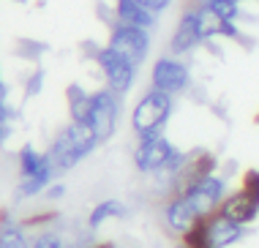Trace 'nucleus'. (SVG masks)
Wrapping results in <instances>:
<instances>
[{
	"instance_id": "nucleus-1",
	"label": "nucleus",
	"mask_w": 259,
	"mask_h": 248,
	"mask_svg": "<svg viewBox=\"0 0 259 248\" xmlns=\"http://www.w3.org/2000/svg\"><path fill=\"white\" fill-rule=\"evenodd\" d=\"M99 145H101L99 137H96V131L90 129L88 123H74L71 120L66 129L58 131V137H55V142L50 145L47 155H50V161L55 164L58 172H68V169H74L82 158H88Z\"/></svg>"
},
{
	"instance_id": "nucleus-2",
	"label": "nucleus",
	"mask_w": 259,
	"mask_h": 248,
	"mask_svg": "<svg viewBox=\"0 0 259 248\" xmlns=\"http://www.w3.org/2000/svg\"><path fill=\"white\" fill-rule=\"evenodd\" d=\"M188 155L191 153H183L180 147H175L164 134L158 137H148V139H139L137 150H134V167L139 169L142 175H158L164 172L166 177H172L186 167Z\"/></svg>"
},
{
	"instance_id": "nucleus-3",
	"label": "nucleus",
	"mask_w": 259,
	"mask_h": 248,
	"mask_svg": "<svg viewBox=\"0 0 259 248\" xmlns=\"http://www.w3.org/2000/svg\"><path fill=\"white\" fill-rule=\"evenodd\" d=\"M172 109H175V96L150 88L131 109V129H134L139 139L158 137V134H164L166 123H169Z\"/></svg>"
},
{
	"instance_id": "nucleus-4",
	"label": "nucleus",
	"mask_w": 259,
	"mask_h": 248,
	"mask_svg": "<svg viewBox=\"0 0 259 248\" xmlns=\"http://www.w3.org/2000/svg\"><path fill=\"white\" fill-rule=\"evenodd\" d=\"M109 49H115L117 55H123L128 63H134L139 68L145 63L150 52V30H142V27H131V25H120L109 27Z\"/></svg>"
},
{
	"instance_id": "nucleus-5",
	"label": "nucleus",
	"mask_w": 259,
	"mask_h": 248,
	"mask_svg": "<svg viewBox=\"0 0 259 248\" xmlns=\"http://www.w3.org/2000/svg\"><path fill=\"white\" fill-rule=\"evenodd\" d=\"M150 88L161 90V93H169V96H180L191 88V71L175 55L158 58L150 68Z\"/></svg>"
},
{
	"instance_id": "nucleus-6",
	"label": "nucleus",
	"mask_w": 259,
	"mask_h": 248,
	"mask_svg": "<svg viewBox=\"0 0 259 248\" xmlns=\"http://www.w3.org/2000/svg\"><path fill=\"white\" fill-rule=\"evenodd\" d=\"M96 66L101 68L104 82H107V88L112 90V93L125 96L131 90L134 76H137V66H134V63H128L123 55H117L115 49L101 47L99 55H96Z\"/></svg>"
},
{
	"instance_id": "nucleus-7",
	"label": "nucleus",
	"mask_w": 259,
	"mask_h": 248,
	"mask_svg": "<svg viewBox=\"0 0 259 248\" xmlns=\"http://www.w3.org/2000/svg\"><path fill=\"white\" fill-rule=\"evenodd\" d=\"M227 180H224L221 175H207V177H202L199 183H194L188 191H183V196L188 202H191V208L197 210V216L199 218H207V216H213V213H219L221 208V202L227 199Z\"/></svg>"
},
{
	"instance_id": "nucleus-8",
	"label": "nucleus",
	"mask_w": 259,
	"mask_h": 248,
	"mask_svg": "<svg viewBox=\"0 0 259 248\" xmlns=\"http://www.w3.org/2000/svg\"><path fill=\"white\" fill-rule=\"evenodd\" d=\"M117 117H120V96L112 93L109 88L96 90L93 93V109H90V129L96 131L99 142L112 139L117 129Z\"/></svg>"
},
{
	"instance_id": "nucleus-9",
	"label": "nucleus",
	"mask_w": 259,
	"mask_h": 248,
	"mask_svg": "<svg viewBox=\"0 0 259 248\" xmlns=\"http://www.w3.org/2000/svg\"><path fill=\"white\" fill-rule=\"evenodd\" d=\"M199 44H205V41H202V33H199L197 6H188V9L183 11V17L178 19V27H175V33L169 38V52L175 55V58H180V55L194 52Z\"/></svg>"
},
{
	"instance_id": "nucleus-10",
	"label": "nucleus",
	"mask_w": 259,
	"mask_h": 248,
	"mask_svg": "<svg viewBox=\"0 0 259 248\" xmlns=\"http://www.w3.org/2000/svg\"><path fill=\"white\" fill-rule=\"evenodd\" d=\"M219 213L224 218H229V221H235L240 226H248V224H254L259 218V202L248 194V191L235 188V191H229L227 199L221 202Z\"/></svg>"
},
{
	"instance_id": "nucleus-11",
	"label": "nucleus",
	"mask_w": 259,
	"mask_h": 248,
	"mask_svg": "<svg viewBox=\"0 0 259 248\" xmlns=\"http://www.w3.org/2000/svg\"><path fill=\"white\" fill-rule=\"evenodd\" d=\"M205 232H207V248H232L246 237V226L224 218L221 213L205 218Z\"/></svg>"
},
{
	"instance_id": "nucleus-12",
	"label": "nucleus",
	"mask_w": 259,
	"mask_h": 248,
	"mask_svg": "<svg viewBox=\"0 0 259 248\" xmlns=\"http://www.w3.org/2000/svg\"><path fill=\"white\" fill-rule=\"evenodd\" d=\"M197 221H202V218L197 216V210L191 208V202H188L183 194H175V196L166 199V204H164V224L169 226V232H175L178 237H183Z\"/></svg>"
},
{
	"instance_id": "nucleus-13",
	"label": "nucleus",
	"mask_w": 259,
	"mask_h": 248,
	"mask_svg": "<svg viewBox=\"0 0 259 248\" xmlns=\"http://www.w3.org/2000/svg\"><path fill=\"white\" fill-rule=\"evenodd\" d=\"M115 17L120 25L142 27V30H153L158 22V14H153L139 0H115Z\"/></svg>"
},
{
	"instance_id": "nucleus-14",
	"label": "nucleus",
	"mask_w": 259,
	"mask_h": 248,
	"mask_svg": "<svg viewBox=\"0 0 259 248\" xmlns=\"http://www.w3.org/2000/svg\"><path fill=\"white\" fill-rule=\"evenodd\" d=\"M33 175H58V169L47 153H38L33 145H22L19 147V177Z\"/></svg>"
},
{
	"instance_id": "nucleus-15",
	"label": "nucleus",
	"mask_w": 259,
	"mask_h": 248,
	"mask_svg": "<svg viewBox=\"0 0 259 248\" xmlns=\"http://www.w3.org/2000/svg\"><path fill=\"white\" fill-rule=\"evenodd\" d=\"M66 101H68V115L74 123H90V109H93V93H88L82 85H68L66 88Z\"/></svg>"
},
{
	"instance_id": "nucleus-16",
	"label": "nucleus",
	"mask_w": 259,
	"mask_h": 248,
	"mask_svg": "<svg viewBox=\"0 0 259 248\" xmlns=\"http://www.w3.org/2000/svg\"><path fill=\"white\" fill-rule=\"evenodd\" d=\"M123 216H125V204L120 199H104L90 210L88 226L90 229H99V226H104L107 221H112V218H123Z\"/></svg>"
},
{
	"instance_id": "nucleus-17",
	"label": "nucleus",
	"mask_w": 259,
	"mask_h": 248,
	"mask_svg": "<svg viewBox=\"0 0 259 248\" xmlns=\"http://www.w3.org/2000/svg\"><path fill=\"white\" fill-rule=\"evenodd\" d=\"M0 248H33L25 235V226L11 221V218H0Z\"/></svg>"
},
{
	"instance_id": "nucleus-18",
	"label": "nucleus",
	"mask_w": 259,
	"mask_h": 248,
	"mask_svg": "<svg viewBox=\"0 0 259 248\" xmlns=\"http://www.w3.org/2000/svg\"><path fill=\"white\" fill-rule=\"evenodd\" d=\"M55 175H33V177H19V186H17V196H22V199H27V196H36L41 194V191H47L52 186Z\"/></svg>"
},
{
	"instance_id": "nucleus-19",
	"label": "nucleus",
	"mask_w": 259,
	"mask_h": 248,
	"mask_svg": "<svg viewBox=\"0 0 259 248\" xmlns=\"http://www.w3.org/2000/svg\"><path fill=\"white\" fill-rule=\"evenodd\" d=\"M14 120H17V112H14L9 104L0 106V145L9 142V137L14 134Z\"/></svg>"
},
{
	"instance_id": "nucleus-20",
	"label": "nucleus",
	"mask_w": 259,
	"mask_h": 248,
	"mask_svg": "<svg viewBox=\"0 0 259 248\" xmlns=\"http://www.w3.org/2000/svg\"><path fill=\"white\" fill-rule=\"evenodd\" d=\"M47 52V44H41V41H30V38H19V44H17V55H22V58L27 60H38L41 55Z\"/></svg>"
},
{
	"instance_id": "nucleus-21",
	"label": "nucleus",
	"mask_w": 259,
	"mask_h": 248,
	"mask_svg": "<svg viewBox=\"0 0 259 248\" xmlns=\"http://www.w3.org/2000/svg\"><path fill=\"white\" fill-rule=\"evenodd\" d=\"M240 188L248 191V194L259 202V169H246V172H243V177H240Z\"/></svg>"
},
{
	"instance_id": "nucleus-22",
	"label": "nucleus",
	"mask_w": 259,
	"mask_h": 248,
	"mask_svg": "<svg viewBox=\"0 0 259 248\" xmlns=\"http://www.w3.org/2000/svg\"><path fill=\"white\" fill-rule=\"evenodd\" d=\"M33 248H63V240L52 232H41L33 237Z\"/></svg>"
},
{
	"instance_id": "nucleus-23",
	"label": "nucleus",
	"mask_w": 259,
	"mask_h": 248,
	"mask_svg": "<svg viewBox=\"0 0 259 248\" xmlns=\"http://www.w3.org/2000/svg\"><path fill=\"white\" fill-rule=\"evenodd\" d=\"M41 85H44V71H33L30 79L25 85V93L27 96H38L41 93Z\"/></svg>"
},
{
	"instance_id": "nucleus-24",
	"label": "nucleus",
	"mask_w": 259,
	"mask_h": 248,
	"mask_svg": "<svg viewBox=\"0 0 259 248\" xmlns=\"http://www.w3.org/2000/svg\"><path fill=\"white\" fill-rule=\"evenodd\" d=\"M139 3L148 6V9H150L153 14H164V11L172 6V0H139Z\"/></svg>"
},
{
	"instance_id": "nucleus-25",
	"label": "nucleus",
	"mask_w": 259,
	"mask_h": 248,
	"mask_svg": "<svg viewBox=\"0 0 259 248\" xmlns=\"http://www.w3.org/2000/svg\"><path fill=\"white\" fill-rule=\"evenodd\" d=\"M63 194H66V186H63V183H52V186L47 188V196H50V199H60Z\"/></svg>"
},
{
	"instance_id": "nucleus-26",
	"label": "nucleus",
	"mask_w": 259,
	"mask_h": 248,
	"mask_svg": "<svg viewBox=\"0 0 259 248\" xmlns=\"http://www.w3.org/2000/svg\"><path fill=\"white\" fill-rule=\"evenodd\" d=\"M9 104V88H6V82L0 79V106Z\"/></svg>"
},
{
	"instance_id": "nucleus-27",
	"label": "nucleus",
	"mask_w": 259,
	"mask_h": 248,
	"mask_svg": "<svg viewBox=\"0 0 259 248\" xmlns=\"http://www.w3.org/2000/svg\"><path fill=\"white\" fill-rule=\"evenodd\" d=\"M93 248H115V245H112V243H96Z\"/></svg>"
},
{
	"instance_id": "nucleus-28",
	"label": "nucleus",
	"mask_w": 259,
	"mask_h": 248,
	"mask_svg": "<svg viewBox=\"0 0 259 248\" xmlns=\"http://www.w3.org/2000/svg\"><path fill=\"white\" fill-rule=\"evenodd\" d=\"M14 3H27V0H14Z\"/></svg>"
},
{
	"instance_id": "nucleus-29",
	"label": "nucleus",
	"mask_w": 259,
	"mask_h": 248,
	"mask_svg": "<svg viewBox=\"0 0 259 248\" xmlns=\"http://www.w3.org/2000/svg\"><path fill=\"white\" fill-rule=\"evenodd\" d=\"M235 3H243V0H235Z\"/></svg>"
},
{
	"instance_id": "nucleus-30",
	"label": "nucleus",
	"mask_w": 259,
	"mask_h": 248,
	"mask_svg": "<svg viewBox=\"0 0 259 248\" xmlns=\"http://www.w3.org/2000/svg\"><path fill=\"white\" fill-rule=\"evenodd\" d=\"M256 123H259V115H256Z\"/></svg>"
}]
</instances>
